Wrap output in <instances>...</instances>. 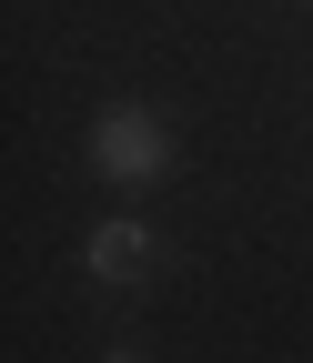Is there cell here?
I'll use <instances>...</instances> for the list:
<instances>
[{
    "instance_id": "6da1fadb",
    "label": "cell",
    "mask_w": 313,
    "mask_h": 363,
    "mask_svg": "<svg viewBox=\"0 0 313 363\" xmlns=\"http://www.w3.org/2000/svg\"><path fill=\"white\" fill-rule=\"evenodd\" d=\"M92 172L121 182V192L172 182V121H162L152 101H111V111H92Z\"/></svg>"
},
{
    "instance_id": "7a4b0ae2",
    "label": "cell",
    "mask_w": 313,
    "mask_h": 363,
    "mask_svg": "<svg viewBox=\"0 0 313 363\" xmlns=\"http://www.w3.org/2000/svg\"><path fill=\"white\" fill-rule=\"evenodd\" d=\"M81 262H92L101 283H152V262H162V233H152L142 212H111L101 233L81 242Z\"/></svg>"
},
{
    "instance_id": "3957f363",
    "label": "cell",
    "mask_w": 313,
    "mask_h": 363,
    "mask_svg": "<svg viewBox=\"0 0 313 363\" xmlns=\"http://www.w3.org/2000/svg\"><path fill=\"white\" fill-rule=\"evenodd\" d=\"M101 363H152V353H101Z\"/></svg>"
}]
</instances>
